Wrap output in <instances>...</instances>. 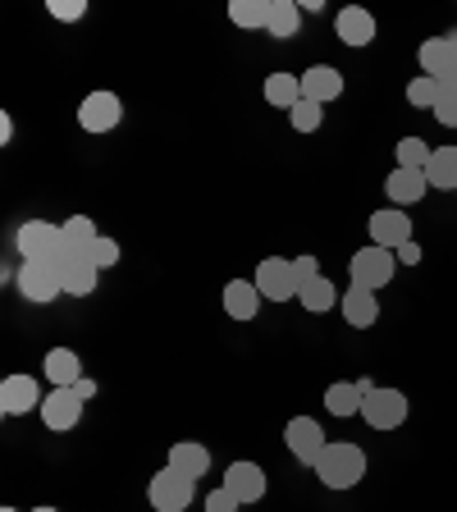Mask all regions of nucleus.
Wrapping results in <instances>:
<instances>
[{"label":"nucleus","mask_w":457,"mask_h":512,"mask_svg":"<svg viewBox=\"0 0 457 512\" xmlns=\"http://www.w3.org/2000/svg\"><path fill=\"white\" fill-rule=\"evenodd\" d=\"M170 467L183 471L188 480H202L206 471H211V453H206L197 439H179V444L170 448Z\"/></svg>","instance_id":"nucleus-22"},{"label":"nucleus","mask_w":457,"mask_h":512,"mask_svg":"<svg viewBox=\"0 0 457 512\" xmlns=\"http://www.w3.org/2000/svg\"><path fill=\"white\" fill-rule=\"evenodd\" d=\"M339 311H343V320H348L352 330H371L375 320H380V302H375V293L371 288H357V284L339 298Z\"/></svg>","instance_id":"nucleus-19"},{"label":"nucleus","mask_w":457,"mask_h":512,"mask_svg":"<svg viewBox=\"0 0 457 512\" xmlns=\"http://www.w3.org/2000/svg\"><path fill=\"white\" fill-rule=\"evenodd\" d=\"M293 266H298V279H302V284H307V279H316V275H320V266H316V256H311V252L293 256Z\"/></svg>","instance_id":"nucleus-37"},{"label":"nucleus","mask_w":457,"mask_h":512,"mask_svg":"<svg viewBox=\"0 0 457 512\" xmlns=\"http://www.w3.org/2000/svg\"><path fill=\"white\" fill-rule=\"evenodd\" d=\"M302 96L316 101V106H330V101L343 96V74L334 64H311L307 74H302Z\"/></svg>","instance_id":"nucleus-18"},{"label":"nucleus","mask_w":457,"mask_h":512,"mask_svg":"<svg viewBox=\"0 0 457 512\" xmlns=\"http://www.w3.org/2000/svg\"><path fill=\"white\" fill-rule=\"evenodd\" d=\"M398 165H403V170H426V165H430V147L421 138H403V142H398Z\"/></svg>","instance_id":"nucleus-32"},{"label":"nucleus","mask_w":457,"mask_h":512,"mask_svg":"<svg viewBox=\"0 0 457 512\" xmlns=\"http://www.w3.org/2000/svg\"><path fill=\"white\" fill-rule=\"evenodd\" d=\"M266 101L275 110H293L302 101V74H270L266 78Z\"/></svg>","instance_id":"nucleus-27"},{"label":"nucleus","mask_w":457,"mask_h":512,"mask_svg":"<svg viewBox=\"0 0 457 512\" xmlns=\"http://www.w3.org/2000/svg\"><path fill=\"white\" fill-rule=\"evenodd\" d=\"M334 32H339L343 46L362 51V46L375 42V14L362 10V5H348V10H339V19H334Z\"/></svg>","instance_id":"nucleus-16"},{"label":"nucleus","mask_w":457,"mask_h":512,"mask_svg":"<svg viewBox=\"0 0 457 512\" xmlns=\"http://www.w3.org/2000/svg\"><path fill=\"white\" fill-rule=\"evenodd\" d=\"M362 403H366V394L357 380H334L330 389H325V412L330 416H357Z\"/></svg>","instance_id":"nucleus-23"},{"label":"nucleus","mask_w":457,"mask_h":512,"mask_svg":"<svg viewBox=\"0 0 457 512\" xmlns=\"http://www.w3.org/2000/svg\"><path fill=\"white\" fill-rule=\"evenodd\" d=\"M42 371L55 389H74V384L83 380V362H78L74 348H51L46 352V362H42Z\"/></svg>","instance_id":"nucleus-21"},{"label":"nucleus","mask_w":457,"mask_h":512,"mask_svg":"<svg viewBox=\"0 0 457 512\" xmlns=\"http://www.w3.org/2000/svg\"><path fill=\"white\" fill-rule=\"evenodd\" d=\"M444 87H457V74H453V78H448V83H444Z\"/></svg>","instance_id":"nucleus-41"},{"label":"nucleus","mask_w":457,"mask_h":512,"mask_svg":"<svg viewBox=\"0 0 457 512\" xmlns=\"http://www.w3.org/2000/svg\"><path fill=\"white\" fill-rule=\"evenodd\" d=\"M362 421L371 430H398L407 421V394L403 389H380V384H375L362 403Z\"/></svg>","instance_id":"nucleus-7"},{"label":"nucleus","mask_w":457,"mask_h":512,"mask_svg":"<svg viewBox=\"0 0 457 512\" xmlns=\"http://www.w3.org/2000/svg\"><path fill=\"white\" fill-rule=\"evenodd\" d=\"M384 192H389L394 206H416L430 192V179H426V170H403V165H394L389 179H384Z\"/></svg>","instance_id":"nucleus-17"},{"label":"nucleus","mask_w":457,"mask_h":512,"mask_svg":"<svg viewBox=\"0 0 457 512\" xmlns=\"http://www.w3.org/2000/svg\"><path fill=\"white\" fill-rule=\"evenodd\" d=\"M224 490L234 494L238 503H261L266 499V471L256 467V462H229V471H224Z\"/></svg>","instance_id":"nucleus-15"},{"label":"nucleus","mask_w":457,"mask_h":512,"mask_svg":"<svg viewBox=\"0 0 457 512\" xmlns=\"http://www.w3.org/2000/svg\"><path fill=\"white\" fill-rule=\"evenodd\" d=\"M19 293L28 302H55L64 293L60 270H55L51 261H23L19 266Z\"/></svg>","instance_id":"nucleus-10"},{"label":"nucleus","mask_w":457,"mask_h":512,"mask_svg":"<svg viewBox=\"0 0 457 512\" xmlns=\"http://www.w3.org/2000/svg\"><path fill=\"white\" fill-rule=\"evenodd\" d=\"M416 60H421V74L426 78L448 83V78L457 74V32L453 37H430V42L416 51Z\"/></svg>","instance_id":"nucleus-14"},{"label":"nucleus","mask_w":457,"mask_h":512,"mask_svg":"<svg viewBox=\"0 0 457 512\" xmlns=\"http://www.w3.org/2000/svg\"><path fill=\"white\" fill-rule=\"evenodd\" d=\"M238 508H243V503H238L234 494L224 490V485H220V490L206 494V512H238Z\"/></svg>","instance_id":"nucleus-36"},{"label":"nucleus","mask_w":457,"mask_h":512,"mask_svg":"<svg viewBox=\"0 0 457 512\" xmlns=\"http://www.w3.org/2000/svg\"><path fill=\"white\" fill-rule=\"evenodd\" d=\"M87 261H92L96 270L119 266V243H115V238H96V243L87 247Z\"/></svg>","instance_id":"nucleus-33"},{"label":"nucleus","mask_w":457,"mask_h":512,"mask_svg":"<svg viewBox=\"0 0 457 512\" xmlns=\"http://www.w3.org/2000/svg\"><path fill=\"white\" fill-rule=\"evenodd\" d=\"M42 421L55 435H60V430H74L78 421H83V394H78V389H51L42 403Z\"/></svg>","instance_id":"nucleus-13"},{"label":"nucleus","mask_w":457,"mask_h":512,"mask_svg":"<svg viewBox=\"0 0 457 512\" xmlns=\"http://www.w3.org/2000/svg\"><path fill=\"white\" fill-rule=\"evenodd\" d=\"M119 119H124V101L115 92H87L78 106V124L87 133H110V128H119Z\"/></svg>","instance_id":"nucleus-9"},{"label":"nucleus","mask_w":457,"mask_h":512,"mask_svg":"<svg viewBox=\"0 0 457 512\" xmlns=\"http://www.w3.org/2000/svg\"><path fill=\"white\" fill-rule=\"evenodd\" d=\"M394 256H398V266H416V261H421V243L412 238V243H403Z\"/></svg>","instance_id":"nucleus-38"},{"label":"nucleus","mask_w":457,"mask_h":512,"mask_svg":"<svg viewBox=\"0 0 457 512\" xmlns=\"http://www.w3.org/2000/svg\"><path fill=\"white\" fill-rule=\"evenodd\" d=\"M316 476L325 490H357L366 476V453L348 439H330V448L316 462Z\"/></svg>","instance_id":"nucleus-1"},{"label":"nucleus","mask_w":457,"mask_h":512,"mask_svg":"<svg viewBox=\"0 0 457 512\" xmlns=\"http://www.w3.org/2000/svg\"><path fill=\"white\" fill-rule=\"evenodd\" d=\"M42 389L32 375H5L0 380V412L5 416H28V412H42Z\"/></svg>","instance_id":"nucleus-12"},{"label":"nucleus","mask_w":457,"mask_h":512,"mask_svg":"<svg viewBox=\"0 0 457 512\" xmlns=\"http://www.w3.org/2000/svg\"><path fill=\"white\" fill-rule=\"evenodd\" d=\"M288 124L298 128V133H316V128L325 124V106H316V101H307V96H302L298 106L288 110Z\"/></svg>","instance_id":"nucleus-31"},{"label":"nucleus","mask_w":457,"mask_h":512,"mask_svg":"<svg viewBox=\"0 0 457 512\" xmlns=\"http://www.w3.org/2000/svg\"><path fill=\"white\" fill-rule=\"evenodd\" d=\"M14 247H19L23 261H55L64 252V234H60V224H51V220H28L14 234Z\"/></svg>","instance_id":"nucleus-5"},{"label":"nucleus","mask_w":457,"mask_h":512,"mask_svg":"<svg viewBox=\"0 0 457 512\" xmlns=\"http://www.w3.org/2000/svg\"><path fill=\"white\" fill-rule=\"evenodd\" d=\"M46 10H51V19H60V23H78L87 14V0H46Z\"/></svg>","instance_id":"nucleus-35"},{"label":"nucleus","mask_w":457,"mask_h":512,"mask_svg":"<svg viewBox=\"0 0 457 512\" xmlns=\"http://www.w3.org/2000/svg\"><path fill=\"white\" fill-rule=\"evenodd\" d=\"M74 389H78V394H83V403H92V398H96V380H87V375L74 384Z\"/></svg>","instance_id":"nucleus-39"},{"label":"nucleus","mask_w":457,"mask_h":512,"mask_svg":"<svg viewBox=\"0 0 457 512\" xmlns=\"http://www.w3.org/2000/svg\"><path fill=\"white\" fill-rule=\"evenodd\" d=\"M229 19L238 23V28H270V0H234L229 5Z\"/></svg>","instance_id":"nucleus-28"},{"label":"nucleus","mask_w":457,"mask_h":512,"mask_svg":"<svg viewBox=\"0 0 457 512\" xmlns=\"http://www.w3.org/2000/svg\"><path fill=\"white\" fill-rule=\"evenodd\" d=\"M270 37L288 42V37H298L302 32V5L298 0H270Z\"/></svg>","instance_id":"nucleus-26"},{"label":"nucleus","mask_w":457,"mask_h":512,"mask_svg":"<svg viewBox=\"0 0 457 512\" xmlns=\"http://www.w3.org/2000/svg\"><path fill=\"white\" fill-rule=\"evenodd\" d=\"M261 288H256V279H229L224 284V311L234 320H256V311H261Z\"/></svg>","instance_id":"nucleus-20"},{"label":"nucleus","mask_w":457,"mask_h":512,"mask_svg":"<svg viewBox=\"0 0 457 512\" xmlns=\"http://www.w3.org/2000/svg\"><path fill=\"white\" fill-rule=\"evenodd\" d=\"M430 115H435L444 128H457V87H444V92H439V101H435Z\"/></svg>","instance_id":"nucleus-34"},{"label":"nucleus","mask_w":457,"mask_h":512,"mask_svg":"<svg viewBox=\"0 0 457 512\" xmlns=\"http://www.w3.org/2000/svg\"><path fill=\"white\" fill-rule=\"evenodd\" d=\"M0 512H19V508H0Z\"/></svg>","instance_id":"nucleus-42"},{"label":"nucleus","mask_w":457,"mask_h":512,"mask_svg":"<svg viewBox=\"0 0 457 512\" xmlns=\"http://www.w3.org/2000/svg\"><path fill=\"white\" fill-rule=\"evenodd\" d=\"M339 298H343V293H339V288H334L325 275L307 279V284L298 288V302L311 311V316H325V311H330V307H339Z\"/></svg>","instance_id":"nucleus-24"},{"label":"nucleus","mask_w":457,"mask_h":512,"mask_svg":"<svg viewBox=\"0 0 457 512\" xmlns=\"http://www.w3.org/2000/svg\"><path fill=\"white\" fill-rule=\"evenodd\" d=\"M348 270H352V284L357 288H371V293H380L389 279H394V270H398V256L394 252H384V247H362V252L348 261Z\"/></svg>","instance_id":"nucleus-6"},{"label":"nucleus","mask_w":457,"mask_h":512,"mask_svg":"<svg viewBox=\"0 0 457 512\" xmlns=\"http://www.w3.org/2000/svg\"><path fill=\"white\" fill-rule=\"evenodd\" d=\"M60 234H64V247H69V252H87V247L96 243V224L87 220V215H69V220L60 224Z\"/></svg>","instance_id":"nucleus-29"},{"label":"nucleus","mask_w":457,"mask_h":512,"mask_svg":"<svg viewBox=\"0 0 457 512\" xmlns=\"http://www.w3.org/2000/svg\"><path fill=\"white\" fill-rule=\"evenodd\" d=\"M51 266L60 270L64 298H87V293H96V279H101V270L87 261V252H69V247H64Z\"/></svg>","instance_id":"nucleus-8"},{"label":"nucleus","mask_w":457,"mask_h":512,"mask_svg":"<svg viewBox=\"0 0 457 512\" xmlns=\"http://www.w3.org/2000/svg\"><path fill=\"white\" fill-rule=\"evenodd\" d=\"M32 512H60V508H51V503H42V508H32Z\"/></svg>","instance_id":"nucleus-40"},{"label":"nucleus","mask_w":457,"mask_h":512,"mask_svg":"<svg viewBox=\"0 0 457 512\" xmlns=\"http://www.w3.org/2000/svg\"><path fill=\"white\" fill-rule=\"evenodd\" d=\"M284 444H288V453H293L302 467H316L320 453L330 448V435L320 430L316 416H293V421L284 426Z\"/></svg>","instance_id":"nucleus-4"},{"label":"nucleus","mask_w":457,"mask_h":512,"mask_svg":"<svg viewBox=\"0 0 457 512\" xmlns=\"http://www.w3.org/2000/svg\"><path fill=\"white\" fill-rule=\"evenodd\" d=\"M192 494H197V480H188L183 471H174L170 462L151 476L147 485V499L156 512H188L192 508Z\"/></svg>","instance_id":"nucleus-2"},{"label":"nucleus","mask_w":457,"mask_h":512,"mask_svg":"<svg viewBox=\"0 0 457 512\" xmlns=\"http://www.w3.org/2000/svg\"><path fill=\"white\" fill-rule=\"evenodd\" d=\"M426 179H430V188H439V192H457V147H435L430 151Z\"/></svg>","instance_id":"nucleus-25"},{"label":"nucleus","mask_w":457,"mask_h":512,"mask_svg":"<svg viewBox=\"0 0 457 512\" xmlns=\"http://www.w3.org/2000/svg\"><path fill=\"white\" fill-rule=\"evenodd\" d=\"M256 288H261V298L266 302H288V298H298V266L288 261V256H266L261 266H256Z\"/></svg>","instance_id":"nucleus-3"},{"label":"nucleus","mask_w":457,"mask_h":512,"mask_svg":"<svg viewBox=\"0 0 457 512\" xmlns=\"http://www.w3.org/2000/svg\"><path fill=\"white\" fill-rule=\"evenodd\" d=\"M439 92H444V83H439V78H426V74H416L412 83H407V101H412L416 110H435Z\"/></svg>","instance_id":"nucleus-30"},{"label":"nucleus","mask_w":457,"mask_h":512,"mask_svg":"<svg viewBox=\"0 0 457 512\" xmlns=\"http://www.w3.org/2000/svg\"><path fill=\"white\" fill-rule=\"evenodd\" d=\"M371 243L384 252H398L403 243H412V215L403 206H384L371 215Z\"/></svg>","instance_id":"nucleus-11"}]
</instances>
